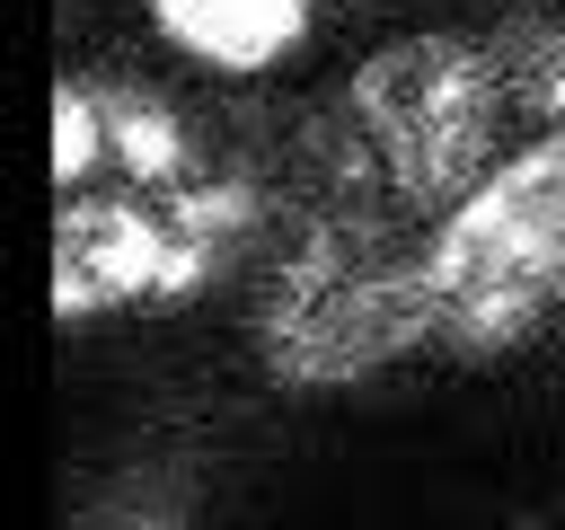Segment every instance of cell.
I'll return each mask as SVG.
<instances>
[{
  "label": "cell",
  "instance_id": "2",
  "mask_svg": "<svg viewBox=\"0 0 565 530\" xmlns=\"http://www.w3.org/2000/svg\"><path fill=\"white\" fill-rule=\"evenodd\" d=\"M441 230L450 221L415 203L335 106H318L265 168V221L247 247V327L265 371L335 389L441 336Z\"/></svg>",
  "mask_w": 565,
  "mask_h": 530
},
{
  "label": "cell",
  "instance_id": "6",
  "mask_svg": "<svg viewBox=\"0 0 565 530\" xmlns=\"http://www.w3.org/2000/svg\"><path fill=\"white\" fill-rule=\"evenodd\" d=\"M512 530H565V521H512Z\"/></svg>",
  "mask_w": 565,
  "mask_h": 530
},
{
  "label": "cell",
  "instance_id": "3",
  "mask_svg": "<svg viewBox=\"0 0 565 530\" xmlns=\"http://www.w3.org/2000/svg\"><path fill=\"white\" fill-rule=\"evenodd\" d=\"M433 300L441 344L459 353H503L565 300V132L530 141L459 203L433 256Z\"/></svg>",
  "mask_w": 565,
  "mask_h": 530
},
{
  "label": "cell",
  "instance_id": "4",
  "mask_svg": "<svg viewBox=\"0 0 565 530\" xmlns=\"http://www.w3.org/2000/svg\"><path fill=\"white\" fill-rule=\"evenodd\" d=\"M309 9L318 0H150L159 35L203 71H274L309 35Z\"/></svg>",
  "mask_w": 565,
  "mask_h": 530
},
{
  "label": "cell",
  "instance_id": "1",
  "mask_svg": "<svg viewBox=\"0 0 565 530\" xmlns=\"http://www.w3.org/2000/svg\"><path fill=\"white\" fill-rule=\"evenodd\" d=\"M265 168L150 80L53 88V309H168L256 247Z\"/></svg>",
  "mask_w": 565,
  "mask_h": 530
},
{
  "label": "cell",
  "instance_id": "5",
  "mask_svg": "<svg viewBox=\"0 0 565 530\" xmlns=\"http://www.w3.org/2000/svg\"><path fill=\"white\" fill-rule=\"evenodd\" d=\"M79 530H185V521H177V504H159V495H124V504L88 512Z\"/></svg>",
  "mask_w": 565,
  "mask_h": 530
}]
</instances>
